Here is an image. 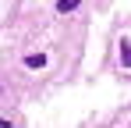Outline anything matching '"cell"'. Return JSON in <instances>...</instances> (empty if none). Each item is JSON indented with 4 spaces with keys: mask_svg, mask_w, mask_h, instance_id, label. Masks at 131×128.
Segmentation results:
<instances>
[{
    "mask_svg": "<svg viewBox=\"0 0 131 128\" xmlns=\"http://www.w3.org/2000/svg\"><path fill=\"white\" fill-rule=\"evenodd\" d=\"M121 61L124 68H131V39H121Z\"/></svg>",
    "mask_w": 131,
    "mask_h": 128,
    "instance_id": "cell-2",
    "label": "cell"
},
{
    "mask_svg": "<svg viewBox=\"0 0 131 128\" xmlns=\"http://www.w3.org/2000/svg\"><path fill=\"white\" fill-rule=\"evenodd\" d=\"M0 128H11V121H4V117H0Z\"/></svg>",
    "mask_w": 131,
    "mask_h": 128,
    "instance_id": "cell-4",
    "label": "cell"
},
{
    "mask_svg": "<svg viewBox=\"0 0 131 128\" xmlns=\"http://www.w3.org/2000/svg\"><path fill=\"white\" fill-rule=\"evenodd\" d=\"M25 64H28V68H43V64H46V53H28Z\"/></svg>",
    "mask_w": 131,
    "mask_h": 128,
    "instance_id": "cell-3",
    "label": "cell"
},
{
    "mask_svg": "<svg viewBox=\"0 0 131 128\" xmlns=\"http://www.w3.org/2000/svg\"><path fill=\"white\" fill-rule=\"evenodd\" d=\"M78 4L82 0H57V11L60 14H71V11H78Z\"/></svg>",
    "mask_w": 131,
    "mask_h": 128,
    "instance_id": "cell-1",
    "label": "cell"
}]
</instances>
